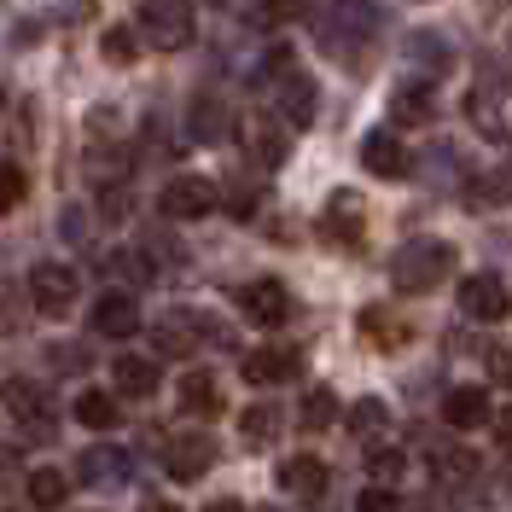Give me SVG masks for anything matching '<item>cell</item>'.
I'll list each match as a JSON object with an SVG mask.
<instances>
[{"instance_id": "f1b7e54d", "label": "cell", "mask_w": 512, "mask_h": 512, "mask_svg": "<svg viewBox=\"0 0 512 512\" xmlns=\"http://www.w3.org/2000/svg\"><path fill=\"white\" fill-rule=\"evenodd\" d=\"M402 466H408L402 448H373V454H367V478L373 483H396L402 478Z\"/></svg>"}, {"instance_id": "7c38bea8", "label": "cell", "mask_w": 512, "mask_h": 512, "mask_svg": "<svg viewBox=\"0 0 512 512\" xmlns=\"http://www.w3.org/2000/svg\"><path fill=\"white\" fill-rule=\"evenodd\" d=\"M280 70V64H274ZM280 123L286 128H309L315 123V82L303 70H280Z\"/></svg>"}, {"instance_id": "8992f818", "label": "cell", "mask_w": 512, "mask_h": 512, "mask_svg": "<svg viewBox=\"0 0 512 512\" xmlns=\"http://www.w3.org/2000/svg\"><path fill=\"white\" fill-rule=\"evenodd\" d=\"M210 466H216V443H210L204 431H181V437L169 443V454H163V472L175 483H198Z\"/></svg>"}, {"instance_id": "7402d4cb", "label": "cell", "mask_w": 512, "mask_h": 512, "mask_svg": "<svg viewBox=\"0 0 512 512\" xmlns=\"http://www.w3.org/2000/svg\"><path fill=\"white\" fill-rule=\"evenodd\" d=\"M64 495H70V478H64L59 466H41V472H30V501L41 512L64 507Z\"/></svg>"}, {"instance_id": "4fadbf2b", "label": "cell", "mask_w": 512, "mask_h": 512, "mask_svg": "<svg viewBox=\"0 0 512 512\" xmlns=\"http://www.w3.org/2000/svg\"><path fill=\"white\" fill-rule=\"evenodd\" d=\"M274 483H280L286 495H297V501H320V495H326V460H315V454H291Z\"/></svg>"}, {"instance_id": "4316f807", "label": "cell", "mask_w": 512, "mask_h": 512, "mask_svg": "<svg viewBox=\"0 0 512 512\" xmlns=\"http://www.w3.org/2000/svg\"><path fill=\"white\" fill-rule=\"evenodd\" d=\"M99 53H105L111 64H134V53H140V35L123 30V24H111V30L99 35Z\"/></svg>"}, {"instance_id": "d590c367", "label": "cell", "mask_w": 512, "mask_h": 512, "mask_svg": "<svg viewBox=\"0 0 512 512\" xmlns=\"http://www.w3.org/2000/svg\"><path fill=\"white\" fill-rule=\"evenodd\" d=\"M204 512H245V507H239V501H210Z\"/></svg>"}, {"instance_id": "74e56055", "label": "cell", "mask_w": 512, "mask_h": 512, "mask_svg": "<svg viewBox=\"0 0 512 512\" xmlns=\"http://www.w3.org/2000/svg\"><path fill=\"white\" fill-rule=\"evenodd\" d=\"M0 105H6V94H0Z\"/></svg>"}, {"instance_id": "44dd1931", "label": "cell", "mask_w": 512, "mask_h": 512, "mask_svg": "<svg viewBox=\"0 0 512 512\" xmlns=\"http://www.w3.org/2000/svg\"><path fill=\"white\" fill-rule=\"evenodd\" d=\"M297 425H303V431H332V425H338V396L315 384V390L303 396V408H297Z\"/></svg>"}, {"instance_id": "6da1fadb", "label": "cell", "mask_w": 512, "mask_h": 512, "mask_svg": "<svg viewBox=\"0 0 512 512\" xmlns=\"http://www.w3.org/2000/svg\"><path fill=\"white\" fill-rule=\"evenodd\" d=\"M448 274H454V245L448 239H414V245H402L390 256L396 291H431V286H443Z\"/></svg>"}, {"instance_id": "9c48e42d", "label": "cell", "mask_w": 512, "mask_h": 512, "mask_svg": "<svg viewBox=\"0 0 512 512\" xmlns=\"http://www.w3.org/2000/svg\"><path fill=\"white\" fill-rule=\"evenodd\" d=\"M460 309L472 320H507L512 309V291L495 280V274H472L466 286H460Z\"/></svg>"}, {"instance_id": "277c9868", "label": "cell", "mask_w": 512, "mask_h": 512, "mask_svg": "<svg viewBox=\"0 0 512 512\" xmlns=\"http://www.w3.org/2000/svg\"><path fill=\"white\" fill-rule=\"evenodd\" d=\"M0 402H6V414L18 419L30 437H53V396L41 384H30V379L0 384Z\"/></svg>"}, {"instance_id": "8d00e7d4", "label": "cell", "mask_w": 512, "mask_h": 512, "mask_svg": "<svg viewBox=\"0 0 512 512\" xmlns=\"http://www.w3.org/2000/svg\"><path fill=\"white\" fill-rule=\"evenodd\" d=\"M140 512H181V507H175V501H146Z\"/></svg>"}, {"instance_id": "cb8c5ba5", "label": "cell", "mask_w": 512, "mask_h": 512, "mask_svg": "<svg viewBox=\"0 0 512 512\" xmlns=\"http://www.w3.org/2000/svg\"><path fill=\"white\" fill-rule=\"evenodd\" d=\"M76 419H82L88 431H111V425H117V402H111L105 390H82V396H76Z\"/></svg>"}, {"instance_id": "5b68a950", "label": "cell", "mask_w": 512, "mask_h": 512, "mask_svg": "<svg viewBox=\"0 0 512 512\" xmlns=\"http://www.w3.org/2000/svg\"><path fill=\"white\" fill-rule=\"evenodd\" d=\"M163 216H175V222H198V216H210L216 210V181L210 175H175L158 198Z\"/></svg>"}, {"instance_id": "1f68e13d", "label": "cell", "mask_w": 512, "mask_h": 512, "mask_svg": "<svg viewBox=\"0 0 512 512\" xmlns=\"http://www.w3.org/2000/svg\"><path fill=\"white\" fill-rule=\"evenodd\" d=\"M355 512H408V507H402V495H396L390 483H373V489L355 501Z\"/></svg>"}, {"instance_id": "e575fe53", "label": "cell", "mask_w": 512, "mask_h": 512, "mask_svg": "<svg viewBox=\"0 0 512 512\" xmlns=\"http://www.w3.org/2000/svg\"><path fill=\"white\" fill-rule=\"evenodd\" d=\"M495 443H501V454H512V408L495 419Z\"/></svg>"}, {"instance_id": "83f0119b", "label": "cell", "mask_w": 512, "mask_h": 512, "mask_svg": "<svg viewBox=\"0 0 512 512\" xmlns=\"http://www.w3.org/2000/svg\"><path fill=\"white\" fill-rule=\"evenodd\" d=\"M408 53H414L431 76H443V70H448V41H437V35H414V41H408Z\"/></svg>"}, {"instance_id": "836d02e7", "label": "cell", "mask_w": 512, "mask_h": 512, "mask_svg": "<svg viewBox=\"0 0 512 512\" xmlns=\"http://www.w3.org/2000/svg\"><path fill=\"white\" fill-rule=\"evenodd\" d=\"M489 373H495V384H512V344H507V350H495Z\"/></svg>"}, {"instance_id": "52a82bcc", "label": "cell", "mask_w": 512, "mask_h": 512, "mask_svg": "<svg viewBox=\"0 0 512 512\" xmlns=\"http://www.w3.org/2000/svg\"><path fill=\"white\" fill-rule=\"evenodd\" d=\"M239 309L251 326H280L291 315V291L280 280H251V286H239Z\"/></svg>"}, {"instance_id": "d4e9b609", "label": "cell", "mask_w": 512, "mask_h": 512, "mask_svg": "<svg viewBox=\"0 0 512 512\" xmlns=\"http://www.w3.org/2000/svg\"><path fill=\"white\" fill-rule=\"evenodd\" d=\"M274 425H280V408H268V402L245 408V419H239V431H245V443H251V448H268V443H274Z\"/></svg>"}, {"instance_id": "7a4b0ae2", "label": "cell", "mask_w": 512, "mask_h": 512, "mask_svg": "<svg viewBox=\"0 0 512 512\" xmlns=\"http://www.w3.org/2000/svg\"><path fill=\"white\" fill-rule=\"evenodd\" d=\"M134 35L158 53H181V47H192V6L187 0H146L134 18Z\"/></svg>"}, {"instance_id": "d6a6232c", "label": "cell", "mask_w": 512, "mask_h": 512, "mask_svg": "<svg viewBox=\"0 0 512 512\" xmlns=\"http://www.w3.org/2000/svg\"><path fill=\"white\" fill-rule=\"evenodd\" d=\"M18 297H12V286H6V280H0V338H12V332H18Z\"/></svg>"}, {"instance_id": "484cf974", "label": "cell", "mask_w": 512, "mask_h": 512, "mask_svg": "<svg viewBox=\"0 0 512 512\" xmlns=\"http://www.w3.org/2000/svg\"><path fill=\"white\" fill-rule=\"evenodd\" d=\"M384 425H390V408H384L379 396H361V402L350 408V431L355 437H379Z\"/></svg>"}, {"instance_id": "e0dca14e", "label": "cell", "mask_w": 512, "mask_h": 512, "mask_svg": "<svg viewBox=\"0 0 512 512\" xmlns=\"http://www.w3.org/2000/svg\"><path fill=\"white\" fill-rule=\"evenodd\" d=\"M251 152L262 169H280V163L291 158V134L280 117H262V123H251Z\"/></svg>"}, {"instance_id": "603a6c76", "label": "cell", "mask_w": 512, "mask_h": 512, "mask_svg": "<svg viewBox=\"0 0 512 512\" xmlns=\"http://www.w3.org/2000/svg\"><path fill=\"white\" fill-rule=\"evenodd\" d=\"M187 332H198V320H192V315H163L158 326H152V338H158V355H187V350H192Z\"/></svg>"}, {"instance_id": "30bf717a", "label": "cell", "mask_w": 512, "mask_h": 512, "mask_svg": "<svg viewBox=\"0 0 512 512\" xmlns=\"http://www.w3.org/2000/svg\"><path fill=\"white\" fill-rule=\"evenodd\" d=\"M140 332V303L128 291H105L94 303V338H134Z\"/></svg>"}, {"instance_id": "ffe728a7", "label": "cell", "mask_w": 512, "mask_h": 512, "mask_svg": "<svg viewBox=\"0 0 512 512\" xmlns=\"http://www.w3.org/2000/svg\"><path fill=\"white\" fill-rule=\"evenodd\" d=\"M239 373H245V384H280L291 373V355L286 350H251L239 361Z\"/></svg>"}, {"instance_id": "d6986e66", "label": "cell", "mask_w": 512, "mask_h": 512, "mask_svg": "<svg viewBox=\"0 0 512 512\" xmlns=\"http://www.w3.org/2000/svg\"><path fill=\"white\" fill-rule=\"evenodd\" d=\"M431 111H437V99H431L425 82H408V88H396V94H390V117H396L402 128L431 123Z\"/></svg>"}, {"instance_id": "2e32d148", "label": "cell", "mask_w": 512, "mask_h": 512, "mask_svg": "<svg viewBox=\"0 0 512 512\" xmlns=\"http://www.w3.org/2000/svg\"><path fill=\"white\" fill-rule=\"evenodd\" d=\"M76 472H82V483H99V489H105V483H128V454L117 443H99V448L82 454Z\"/></svg>"}, {"instance_id": "9a60e30c", "label": "cell", "mask_w": 512, "mask_h": 512, "mask_svg": "<svg viewBox=\"0 0 512 512\" xmlns=\"http://www.w3.org/2000/svg\"><path fill=\"white\" fill-rule=\"evenodd\" d=\"M443 419L454 425V431H478L483 419H489V396H483L478 384H460V390L443 396Z\"/></svg>"}, {"instance_id": "f546056e", "label": "cell", "mask_w": 512, "mask_h": 512, "mask_svg": "<svg viewBox=\"0 0 512 512\" xmlns=\"http://www.w3.org/2000/svg\"><path fill=\"white\" fill-rule=\"evenodd\" d=\"M24 192H30V181H24V169L0 163V216H6V210H18V204H24Z\"/></svg>"}, {"instance_id": "5bb4252c", "label": "cell", "mask_w": 512, "mask_h": 512, "mask_svg": "<svg viewBox=\"0 0 512 512\" xmlns=\"http://www.w3.org/2000/svg\"><path fill=\"white\" fill-rule=\"evenodd\" d=\"M175 402H181L187 419H216L222 414V384L210 379V373H187L181 390H175Z\"/></svg>"}, {"instance_id": "ba28073f", "label": "cell", "mask_w": 512, "mask_h": 512, "mask_svg": "<svg viewBox=\"0 0 512 512\" xmlns=\"http://www.w3.org/2000/svg\"><path fill=\"white\" fill-rule=\"evenodd\" d=\"M361 169H367V175H384V181H402V175L414 169V158H408V146H402L396 134L373 128V134L361 140Z\"/></svg>"}, {"instance_id": "ac0fdd59", "label": "cell", "mask_w": 512, "mask_h": 512, "mask_svg": "<svg viewBox=\"0 0 512 512\" xmlns=\"http://www.w3.org/2000/svg\"><path fill=\"white\" fill-rule=\"evenodd\" d=\"M111 379H117L123 396H152V390H158V361H152V355H117Z\"/></svg>"}, {"instance_id": "3957f363", "label": "cell", "mask_w": 512, "mask_h": 512, "mask_svg": "<svg viewBox=\"0 0 512 512\" xmlns=\"http://www.w3.org/2000/svg\"><path fill=\"white\" fill-rule=\"evenodd\" d=\"M76 291H82V280H76V268L70 262H35L30 268V303L35 315H70L76 309Z\"/></svg>"}, {"instance_id": "4dcf8cb0", "label": "cell", "mask_w": 512, "mask_h": 512, "mask_svg": "<svg viewBox=\"0 0 512 512\" xmlns=\"http://www.w3.org/2000/svg\"><path fill=\"white\" fill-rule=\"evenodd\" d=\"M222 128H227V117H222V105H216V99H198V105H192V134L216 140Z\"/></svg>"}, {"instance_id": "8fae6325", "label": "cell", "mask_w": 512, "mask_h": 512, "mask_svg": "<svg viewBox=\"0 0 512 512\" xmlns=\"http://www.w3.org/2000/svg\"><path fill=\"white\" fill-rule=\"evenodd\" d=\"M320 233H326L332 245H344V251H355V245H361L367 222H361V204H355V192H332V204H326V216H320Z\"/></svg>"}]
</instances>
